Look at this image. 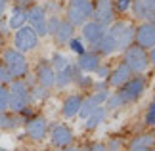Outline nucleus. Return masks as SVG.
<instances>
[{"instance_id":"obj_1","label":"nucleus","mask_w":155,"mask_h":151,"mask_svg":"<svg viewBox=\"0 0 155 151\" xmlns=\"http://www.w3.org/2000/svg\"><path fill=\"white\" fill-rule=\"evenodd\" d=\"M10 90V107L8 111L12 113H25L29 109V103H31V84L23 78H14L8 84Z\"/></svg>"},{"instance_id":"obj_2","label":"nucleus","mask_w":155,"mask_h":151,"mask_svg":"<svg viewBox=\"0 0 155 151\" xmlns=\"http://www.w3.org/2000/svg\"><path fill=\"white\" fill-rule=\"evenodd\" d=\"M94 14V0H69L65 8V19L73 27L84 25L88 19H92Z\"/></svg>"},{"instance_id":"obj_3","label":"nucleus","mask_w":155,"mask_h":151,"mask_svg":"<svg viewBox=\"0 0 155 151\" xmlns=\"http://www.w3.org/2000/svg\"><path fill=\"white\" fill-rule=\"evenodd\" d=\"M2 65L12 75V78H23L29 73V61L25 54L17 52L15 48H6L2 52Z\"/></svg>"},{"instance_id":"obj_4","label":"nucleus","mask_w":155,"mask_h":151,"mask_svg":"<svg viewBox=\"0 0 155 151\" xmlns=\"http://www.w3.org/2000/svg\"><path fill=\"white\" fill-rule=\"evenodd\" d=\"M123 61L127 67L132 71V75H142L150 67V57H147V50L140 48L138 44H130L127 50H123Z\"/></svg>"},{"instance_id":"obj_5","label":"nucleus","mask_w":155,"mask_h":151,"mask_svg":"<svg viewBox=\"0 0 155 151\" xmlns=\"http://www.w3.org/2000/svg\"><path fill=\"white\" fill-rule=\"evenodd\" d=\"M144 92H146V78L142 75H136V77L132 75L117 90V94L123 100V103H134V101H138Z\"/></svg>"},{"instance_id":"obj_6","label":"nucleus","mask_w":155,"mask_h":151,"mask_svg":"<svg viewBox=\"0 0 155 151\" xmlns=\"http://www.w3.org/2000/svg\"><path fill=\"white\" fill-rule=\"evenodd\" d=\"M37 44H38V34L33 31L31 25H23V27H19L15 31V34H14V48L17 52L27 54V52L35 50Z\"/></svg>"},{"instance_id":"obj_7","label":"nucleus","mask_w":155,"mask_h":151,"mask_svg":"<svg viewBox=\"0 0 155 151\" xmlns=\"http://www.w3.org/2000/svg\"><path fill=\"white\" fill-rule=\"evenodd\" d=\"M46 19H48V15H46V8L40 4H33L31 8L27 10V25L33 27V31L40 37H46L48 31H46Z\"/></svg>"},{"instance_id":"obj_8","label":"nucleus","mask_w":155,"mask_h":151,"mask_svg":"<svg viewBox=\"0 0 155 151\" xmlns=\"http://www.w3.org/2000/svg\"><path fill=\"white\" fill-rule=\"evenodd\" d=\"M92 19L98 21L100 25H111L115 21V8H113V0H94V14Z\"/></svg>"},{"instance_id":"obj_9","label":"nucleus","mask_w":155,"mask_h":151,"mask_svg":"<svg viewBox=\"0 0 155 151\" xmlns=\"http://www.w3.org/2000/svg\"><path fill=\"white\" fill-rule=\"evenodd\" d=\"M25 132L27 136L35 142H42L48 136V120L42 115H35V117L25 120Z\"/></svg>"},{"instance_id":"obj_10","label":"nucleus","mask_w":155,"mask_h":151,"mask_svg":"<svg viewBox=\"0 0 155 151\" xmlns=\"http://www.w3.org/2000/svg\"><path fill=\"white\" fill-rule=\"evenodd\" d=\"M134 42L144 50H150L155 46V23L151 21H142V25L136 27Z\"/></svg>"},{"instance_id":"obj_11","label":"nucleus","mask_w":155,"mask_h":151,"mask_svg":"<svg viewBox=\"0 0 155 151\" xmlns=\"http://www.w3.org/2000/svg\"><path fill=\"white\" fill-rule=\"evenodd\" d=\"M35 78H37V84H40L42 88H52L56 86V71H54L52 63L48 59H40L37 63V69H35Z\"/></svg>"},{"instance_id":"obj_12","label":"nucleus","mask_w":155,"mask_h":151,"mask_svg":"<svg viewBox=\"0 0 155 151\" xmlns=\"http://www.w3.org/2000/svg\"><path fill=\"white\" fill-rule=\"evenodd\" d=\"M48 134H50L52 146H56V147H67V146H71V143H73V140H75L73 130H71L69 126H65V124H56V126H52V128H48Z\"/></svg>"},{"instance_id":"obj_13","label":"nucleus","mask_w":155,"mask_h":151,"mask_svg":"<svg viewBox=\"0 0 155 151\" xmlns=\"http://www.w3.org/2000/svg\"><path fill=\"white\" fill-rule=\"evenodd\" d=\"M130 10L136 19L155 23V0H132Z\"/></svg>"},{"instance_id":"obj_14","label":"nucleus","mask_w":155,"mask_h":151,"mask_svg":"<svg viewBox=\"0 0 155 151\" xmlns=\"http://www.w3.org/2000/svg\"><path fill=\"white\" fill-rule=\"evenodd\" d=\"M105 34V27L104 25H100L98 21H94V19H88L84 25H81V38L88 42V44H96V42L100 40Z\"/></svg>"},{"instance_id":"obj_15","label":"nucleus","mask_w":155,"mask_h":151,"mask_svg":"<svg viewBox=\"0 0 155 151\" xmlns=\"http://www.w3.org/2000/svg\"><path fill=\"white\" fill-rule=\"evenodd\" d=\"M102 63V56L96 54L94 50H86L84 54H81L79 59H77V67H79L81 73H94V69Z\"/></svg>"},{"instance_id":"obj_16","label":"nucleus","mask_w":155,"mask_h":151,"mask_svg":"<svg viewBox=\"0 0 155 151\" xmlns=\"http://www.w3.org/2000/svg\"><path fill=\"white\" fill-rule=\"evenodd\" d=\"M130 77H132V71H130L127 67V63L123 61V63H119L115 69H111V73L105 78V82H107V86H111V88H119L121 84L127 82Z\"/></svg>"},{"instance_id":"obj_17","label":"nucleus","mask_w":155,"mask_h":151,"mask_svg":"<svg viewBox=\"0 0 155 151\" xmlns=\"http://www.w3.org/2000/svg\"><path fill=\"white\" fill-rule=\"evenodd\" d=\"M52 37H54V40H56V44L65 46L71 38L75 37V27L71 25L67 19H61L59 25H58V29H56V33H54Z\"/></svg>"},{"instance_id":"obj_18","label":"nucleus","mask_w":155,"mask_h":151,"mask_svg":"<svg viewBox=\"0 0 155 151\" xmlns=\"http://www.w3.org/2000/svg\"><path fill=\"white\" fill-rule=\"evenodd\" d=\"M77 73H79V67H77L75 63H71V61H69L61 71H56V86H59V88L69 86V84L75 80Z\"/></svg>"},{"instance_id":"obj_19","label":"nucleus","mask_w":155,"mask_h":151,"mask_svg":"<svg viewBox=\"0 0 155 151\" xmlns=\"http://www.w3.org/2000/svg\"><path fill=\"white\" fill-rule=\"evenodd\" d=\"M81 103H82V96L79 94H73V96H67L61 105V115L65 119H73L79 115V109H81Z\"/></svg>"},{"instance_id":"obj_20","label":"nucleus","mask_w":155,"mask_h":151,"mask_svg":"<svg viewBox=\"0 0 155 151\" xmlns=\"http://www.w3.org/2000/svg\"><path fill=\"white\" fill-rule=\"evenodd\" d=\"M107 113H109V111L105 109V105L96 107V109H94V111L84 119V130H96L98 126L107 119Z\"/></svg>"},{"instance_id":"obj_21","label":"nucleus","mask_w":155,"mask_h":151,"mask_svg":"<svg viewBox=\"0 0 155 151\" xmlns=\"http://www.w3.org/2000/svg\"><path fill=\"white\" fill-rule=\"evenodd\" d=\"M92 48H94V52H96V54H100V56H111V54L117 52V42L113 40L111 37L104 34V37L100 38Z\"/></svg>"},{"instance_id":"obj_22","label":"nucleus","mask_w":155,"mask_h":151,"mask_svg":"<svg viewBox=\"0 0 155 151\" xmlns=\"http://www.w3.org/2000/svg\"><path fill=\"white\" fill-rule=\"evenodd\" d=\"M8 19V29H14L17 31L19 27L27 25V10H21V8H12L10 15L6 17Z\"/></svg>"},{"instance_id":"obj_23","label":"nucleus","mask_w":155,"mask_h":151,"mask_svg":"<svg viewBox=\"0 0 155 151\" xmlns=\"http://www.w3.org/2000/svg\"><path fill=\"white\" fill-rule=\"evenodd\" d=\"M21 124V117L12 111H0V130H15Z\"/></svg>"},{"instance_id":"obj_24","label":"nucleus","mask_w":155,"mask_h":151,"mask_svg":"<svg viewBox=\"0 0 155 151\" xmlns=\"http://www.w3.org/2000/svg\"><path fill=\"white\" fill-rule=\"evenodd\" d=\"M134 33H136V27L130 25V23H127L124 31L121 33V37H119V40H117V50L119 52L127 50L130 44H134Z\"/></svg>"},{"instance_id":"obj_25","label":"nucleus","mask_w":155,"mask_h":151,"mask_svg":"<svg viewBox=\"0 0 155 151\" xmlns=\"http://www.w3.org/2000/svg\"><path fill=\"white\" fill-rule=\"evenodd\" d=\"M50 63H52L54 71H61L65 65L69 63V57L65 56V54H61V52H54L52 57H50Z\"/></svg>"},{"instance_id":"obj_26","label":"nucleus","mask_w":155,"mask_h":151,"mask_svg":"<svg viewBox=\"0 0 155 151\" xmlns=\"http://www.w3.org/2000/svg\"><path fill=\"white\" fill-rule=\"evenodd\" d=\"M153 143H155V140H153L151 134H140L136 140H132L130 147H150V149H151Z\"/></svg>"},{"instance_id":"obj_27","label":"nucleus","mask_w":155,"mask_h":151,"mask_svg":"<svg viewBox=\"0 0 155 151\" xmlns=\"http://www.w3.org/2000/svg\"><path fill=\"white\" fill-rule=\"evenodd\" d=\"M105 109L107 111H109V109H119V107H123L124 103H123V100L121 98H119V94L115 92V94H111L109 92V96H107V100H105Z\"/></svg>"},{"instance_id":"obj_28","label":"nucleus","mask_w":155,"mask_h":151,"mask_svg":"<svg viewBox=\"0 0 155 151\" xmlns=\"http://www.w3.org/2000/svg\"><path fill=\"white\" fill-rule=\"evenodd\" d=\"M10 107V90L8 86H0V111H8Z\"/></svg>"},{"instance_id":"obj_29","label":"nucleus","mask_w":155,"mask_h":151,"mask_svg":"<svg viewBox=\"0 0 155 151\" xmlns=\"http://www.w3.org/2000/svg\"><path fill=\"white\" fill-rule=\"evenodd\" d=\"M67 46L71 48V52L77 54V56H81V54L86 52V48H84V44H82V40H81V38H75V37L67 42Z\"/></svg>"},{"instance_id":"obj_30","label":"nucleus","mask_w":155,"mask_h":151,"mask_svg":"<svg viewBox=\"0 0 155 151\" xmlns=\"http://www.w3.org/2000/svg\"><path fill=\"white\" fill-rule=\"evenodd\" d=\"M144 123L147 126H155V100L151 101L150 105H147L146 109V117H144Z\"/></svg>"},{"instance_id":"obj_31","label":"nucleus","mask_w":155,"mask_h":151,"mask_svg":"<svg viewBox=\"0 0 155 151\" xmlns=\"http://www.w3.org/2000/svg\"><path fill=\"white\" fill-rule=\"evenodd\" d=\"M130 6H132V0H113V8L119 14H127L130 10Z\"/></svg>"},{"instance_id":"obj_32","label":"nucleus","mask_w":155,"mask_h":151,"mask_svg":"<svg viewBox=\"0 0 155 151\" xmlns=\"http://www.w3.org/2000/svg\"><path fill=\"white\" fill-rule=\"evenodd\" d=\"M73 82H77L81 88H90L92 84H94V80H92V78L88 77V75H82L81 71L77 73V77H75V80H73Z\"/></svg>"},{"instance_id":"obj_33","label":"nucleus","mask_w":155,"mask_h":151,"mask_svg":"<svg viewBox=\"0 0 155 151\" xmlns=\"http://www.w3.org/2000/svg\"><path fill=\"white\" fill-rule=\"evenodd\" d=\"M46 96H48V90L42 88L40 84H37V86L31 88V100H44Z\"/></svg>"},{"instance_id":"obj_34","label":"nucleus","mask_w":155,"mask_h":151,"mask_svg":"<svg viewBox=\"0 0 155 151\" xmlns=\"http://www.w3.org/2000/svg\"><path fill=\"white\" fill-rule=\"evenodd\" d=\"M59 21H61V17H58V15H52V17H48V19H46V31H48V34H54V33H56Z\"/></svg>"},{"instance_id":"obj_35","label":"nucleus","mask_w":155,"mask_h":151,"mask_svg":"<svg viewBox=\"0 0 155 151\" xmlns=\"http://www.w3.org/2000/svg\"><path fill=\"white\" fill-rule=\"evenodd\" d=\"M94 73L98 75V78L100 80H105L107 77H109V73H111V69H109V65H105V63H100L96 69H94Z\"/></svg>"},{"instance_id":"obj_36","label":"nucleus","mask_w":155,"mask_h":151,"mask_svg":"<svg viewBox=\"0 0 155 151\" xmlns=\"http://www.w3.org/2000/svg\"><path fill=\"white\" fill-rule=\"evenodd\" d=\"M12 80H14V78H12V75L8 73V71H6L4 65L0 63V86H8Z\"/></svg>"},{"instance_id":"obj_37","label":"nucleus","mask_w":155,"mask_h":151,"mask_svg":"<svg viewBox=\"0 0 155 151\" xmlns=\"http://www.w3.org/2000/svg\"><path fill=\"white\" fill-rule=\"evenodd\" d=\"M14 8H21V10H29L35 4V0H12Z\"/></svg>"},{"instance_id":"obj_38","label":"nucleus","mask_w":155,"mask_h":151,"mask_svg":"<svg viewBox=\"0 0 155 151\" xmlns=\"http://www.w3.org/2000/svg\"><path fill=\"white\" fill-rule=\"evenodd\" d=\"M107 151H119V149H121L123 147V142L121 140H117V138H115V140H111L109 143H107Z\"/></svg>"},{"instance_id":"obj_39","label":"nucleus","mask_w":155,"mask_h":151,"mask_svg":"<svg viewBox=\"0 0 155 151\" xmlns=\"http://www.w3.org/2000/svg\"><path fill=\"white\" fill-rule=\"evenodd\" d=\"M84 151H107V147H105V143H100V142H94V143H90Z\"/></svg>"},{"instance_id":"obj_40","label":"nucleus","mask_w":155,"mask_h":151,"mask_svg":"<svg viewBox=\"0 0 155 151\" xmlns=\"http://www.w3.org/2000/svg\"><path fill=\"white\" fill-rule=\"evenodd\" d=\"M147 57H150V65H153V67H155V46L150 48V52H147Z\"/></svg>"},{"instance_id":"obj_41","label":"nucleus","mask_w":155,"mask_h":151,"mask_svg":"<svg viewBox=\"0 0 155 151\" xmlns=\"http://www.w3.org/2000/svg\"><path fill=\"white\" fill-rule=\"evenodd\" d=\"M6 8H8V0H0V17H4Z\"/></svg>"},{"instance_id":"obj_42","label":"nucleus","mask_w":155,"mask_h":151,"mask_svg":"<svg viewBox=\"0 0 155 151\" xmlns=\"http://www.w3.org/2000/svg\"><path fill=\"white\" fill-rule=\"evenodd\" d=\"M4 42H6V34H4L2 31H0V50L4 48Z\"/></svg>"},{"instance_id":"obj_43","label":"nucleus","mask_w":155,"mask_h":151,"mask_svg":"<svg viewBox=\"0 0 155 151\" xmlns=\"http://www.w3.org/2000/svg\"><path fill=\"white\" fill-rule=\"evenodd\" d=\"M59 151H82V149H79V147H71V146H67V147H61Z\"/></svg>"},{"instance_id":"obj_44","label":"nucleus","mask_w":155,"mask_h":151,"mask_svg":"<svg viewBox=\"0 0 155 151\" xmlns=\"http://www.w3.org/2000/svg\"><path fill=\"white\" fill-rule=\"evenodd\" d=\"M130 151H150V147H130Z\"/></svg>"},{"instance_id":"obj_45","label":"nucleus","mask_w":155,"mask_h":151,"mask_svg":"<svg viewBox=\"0 0 155 151\" xmlns=\"http://www.w3.org/2000/svg\"><path fill=\"white\" fill-rule=\"evenodd\" d=\"M151 136H153V140H155V128H153V134H151Z\"/></svg>"},{"instance_id":"obj_46","label":"nucleus","mask_w":155,"mask_h":151,"mask_svg":"<svg viewBox=\"0 0 155 151\" xmlns=\"http://www.w3.org/2000/svg\"><path fill=\"white\" fill-rule=\"evenodd\" d=\"M0 151H6V149H4V147H0Z\"/></svg>"},{"instance_id":"obj_47","label":"nucleus","mask_w":155,"mask_h":151,"mask_svg":"<svg viewBox=\"0 0 155 151\" xmlns=\"http://www.w3.org/2000/svg\"><path fill=\"white\" fill-rule=\"evenodd\" d=\"M150 151H155V147H153V149H150Z\"/></svg>"}]
</instances>
